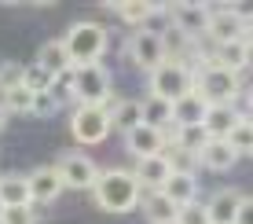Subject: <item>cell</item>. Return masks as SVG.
<instances>
[{"mask_svg": "<svg viewBox=\"0 0 253 224\" xmlns=\"http://www.w3.org/2000/svg\"><path fill=\"white\" fill-rule=\"evenodd\" d=\"M246 41H253V11H246Z\"/></svg>", "mask_w": 253, "mask_h": 224, "instance_id": "cell-36", "label": "cell"}, {"mask_svg": "<svg viewBox=\"0 0 253 224\" xmlns=\"http://www.w3.org/2000/svg\"><path fill=\"white\" fill-rule=\"evenodd\" d=\"M103 107H107V114H110V129H118V133H128V129L143 125V107H139V99H114L110 96Z\"/></svg>", "mask_w": 253, "mask_h": 224, "instance_id": "cell-14", "label": "cell"}, {"mask_svg": "<svg viewBox=\"0 0 253 224\" xmlns=\"http://www.w3.org/2000/svg\"><path fill=\"white\" fill-rule=\"evenodd\" d=\"M216 63L228 66V70L242 74L246 70V41H228V45H216Z\"/></svg>", "mask_w": 253, "mask_h": 224, "instance_id": "cell-25", "label": "cell"}, {"mask_svg": "<svg viewBox=\"0 0 253 224\" xmlns=\"http://www.w3.org/2000/svg\"><path fill=\"white\" fill-rule=\"evenodd\" d=\"M125 55L132 59V63L139 66V70H147L151 74L154 66H162L165 63V45H162V33L158 30H136L132 37H128V45H125Z\"/></svg>", "mask_w": 253, "mask_h": 224, "instance_id": "cell-8", "label": "cell"}, {"mask_svg": "<svg viewBox=\"0 0 253 224\" xmlns=\"http://www.w3.org/2000/svg\"><path fill=\"white\" fill-rule=\"evenodd\" d=\"M0 107H4L7 114H30V107H33V92H26L22 85H19V89L4 92V103H0Z\"/></svg>", "mask_w": 253, "mask_h": 224, "instance_id": "cell-30", "label": "cell"}, {"mask_svg": "<svg viewBox=\"0 0 253 224\" xmlns=\"http://www.w3.org/2000/svg\"><path fill=\"white\" fill-rule=\"evenodd\" d=\"M0 202L7 206H30V184L22 173H4L0 177Z\"/></svg>", "mask_w": 253, "mask_h": 224, "instance_id": "cell-20", "label": "cell"}, {"mask_svg": "<svg viewBox=\"0 0 253 224\" xmlns=\"http://www.w3.org/2000/svg\"><path fill=\"white\" fill-rule=\"evenodd\" d=\"M250 154H253V151H250Z\"/></svg>", "mask_w": 253, "mask_h": 224, "instance_id": "cell-42", "label": "cell"}, {"mask_svg": "<svg viewBox=\"0 0 253 224\" xmlns=\"http://www.w3.org/2000/svg\"><path fill=\"white\" fill-rule=\"evenodd\" d=\"M70 133H74V140L84 143V147L103 143L110 133H114V129H110L107 107H77L74 114H70Z\"/></svg>", "mask_w": 253, "mask_h": 224, "instance_id": "cell-6", "label": "cell"}, {"mask_svg": "<svg viewBox=\"0 0 253 224\" xmlns=\"http://www.w3.org/2000/svg\"><path fill=\"white\" fill-rule=\"evenodd\" d=\"M206 143H209V136H206L202 125H180V129H176V147H180V151L198 154Z\"/></svg>", "mask_w": 253, "mask_h": 224, "instance_id": "cell-26", "label": "cell"}, {"mask_svg": "<svg viewBox=\"0 0 253 224\" xmlns=\"http://www.w3.org/2000/svg\"><path fill=\"white\" fill-rule=\"evenodd\" d=\"M139 107H143V125L147 129H165L172 125V103H165L158 96H147L139 99Z\"/></svg>", "mask_w": 253, "mask_h": 224, "instance_id": "cell-24", "label": "cell"}, {"mask_svg": "<svg viewBox=\"0 0 253 224\" xmlns=\"http://www.w3.org/2000/svg\"><path fill=\"white\" fill-rule=\"evenodd\" d=\"M176 224H209L206 202H191V206H184V210H176Z\"/></svg>", "mask_w": 253, "mask_h": 224, "instance_id": "cell-31", "label": "cell"}, {"mask_svg": "<svg viewBox=\"0 0 253 224\" xmlns=\"http://www.w3.org/2000/svg\"><path fill=\"white\" fill-rule=\"evenodd\" d=\"M165 224H176V221H165Z\"/></svg>", "mask_w": 253, "mask_h": 224, "instance_id": "cell-41", "label": "cell"}, {"mask_svg": "<svg viewBox=\"0 0 253 224\" xmlns=\"http://www.w3.org/2000/svg\"><path fill=\"white\" fill-rule=\"evenodd\" d=\"M250 96H253V74H250ZM250 103H253V99H250Z\"/></svg>", "mask_w": 253, "mask_h": 224, "instance_id": "cell-39", "label": "cell"}, {"mask_svg": "<svg viewBox=\"0 0 253 224\" xmlns=\"http://www.w3.org/2000/svg\"><path fill=\"white\" fill-rule=\"evenodd\" d=\"M55 173H59V180H63V187H74V191H92L99 169H95L92 158H84V154H63V158L55 162Z\"/></svg>", "mask_w": 253, "mask_h": 224, "instance_id": "cell-9", "label": "cell"}, {"mask_svg": "<svg viewBox=\"0 0 253 224\" xmlns=\"http://www.w3.org/2000/svg\"><path fill=\"white\" fill-rule=\"evenodd\" d=\"M92 195H95V202H99V210H107V213H128V210H136V206H139L143 187L136 184V177L128 173V169H107V173L95 177Z\"/></svg>", "mask_w": 253, "mask_h": 224, "instance_id": "cell-1", "label": "cell"}, {"mask_svg": "<svg viewBox=\"0 0 253 224\" xmlns=\"http://www.w3.org/2000/svg\"><path fill=\"white\" fill-rule=\"evenodd\" d=\"M4 125H7V110L0 107V129H4Z\"/></svg>", "mask_w": 253, "mask_h": 224, "instance_id": "cell-38", "label": "cell"}, {"mask_svg": "<svg viewBox=\"0 0 253 224\" xmlns=\"http://www.w3.org/2000/svg\"><path fill=\"white\" fill-rule=\"evenodd\" d=\"M209 11V30L206 37L216 45H228V41H246V19L235 4H206Z\"/></svg>", "mask_w": 253, "mask_h": 224, "instance_id": "cell-7", "label": "cell"}, {"mask_svg": "<svg viewBox=\"0 0 253 224\" xmlns=\"http://www.w3.org/2000/svg\"><path fill=\"white\" fill-rule=\"evenodd\" d=\"M169 19H172V30H180L187 41L202 37V33L209 30L206 4H169Z\"/></svg>", "mask_w": 253, "mask_h": 224, "instance_id": "cell-11", "label": "cell"}, {"mask_svg": "<svg viewBox=\"0 0 253 224\" xmlns=\"http://www.w3.org/2000/svg\"><path fill=\"white\" fill-rule=\"evenodd\" d=\"M110 7L118 11V19H125L132 26H143V22H151V15H158V4H147V0H114Z\"/></svg>", "mask_w": 253, "mask_h": 224, "instance_id": "cell-23", "label": "cell"}, {"mask_svg": "<svg viewBox=\"0 0 253 224\" xmlns=\"http://www.w3.org/2000/svg\"><path fill=\"white\" fill-rule=\"evenodd\" d=\"M239 162V154L228 147V140H209L202 151H198V166L209 169V173H228V169Z\"/></svg>", "mask_w": 253, "mask_h": 224, "instance_id": "cell-18", "label": "cell"}, {"mask_svg": "<svg viewBox=\"0 0 253 224\" xmlns=\"http://www.w3.org/2000/svg\"><path fill=\"white\" fill-rule=\"evenodd\" d=\"M107 45H110V33L103 30L99 22H74V26H70V33L63 37V48H66V55H70V63H74V66L103 63Z\"/></svg>", "mask_w": 253, "mask_h": 224, "instance_id": "cell-2", "label": "cell"}, {"mask_svg": "<svg viewBox=\"0 0 253 224\" xmlns=\"http://www.w3.org/2000/svg\"><path fill=\"white\" fill-rule=\"evenodd\" d=\"M242 122H246V125L253 129V103H250V107H246V110H242Z\"/></svg>", "mask_w": 253, "mask_h": 224, "instance_id": "cell-37", "label": "cell"}, {"mask_svg": "<svg viewBox=\"0 0 253 224\" xmlns=\"http://www.w3.org/2000/svg\"><path fill=\"white\" fill-rule=\"evenodd\" d=\"M206 107H209V103L198 96V92H191V96H184L180 103H172V122H176V125H202Z\"/></svg>", "mask_w": 253, "mask_h": 224, "instance_id": "cell-21", "label": "cell"}, {"mask_svg": "<svg viewBox=\"0 0 253 224\" xmlns=\"http://www.w3.org/2000/svg\"><path fill=\"white\" fill-rule=\"evenodd\" d=\"M37 66H41V70H48L51 77H59V74H66V70H74V63H70V55H66V48H63V41H48V45L37 51Z\"/></svg>", "mask_w": 253, "mask_h": 224, "instance_id": "cell-19", "label": "cell"}, {"mask_svg": "<svg viewBox=\"0 0 253 224\" xmlns=\"http://www.w3.org/2000/svg\"><path fill=\"white\" fill-rule=\"evenodd\" d=\"M239 122H242V110H235V103H209L202 114V129L209 140H224Z\"/></svg>", "mask_w": 253, "mask_h": 224, "instance_id": "cell-12", "label": "cell"}, {"mask_svg": "<svg viewBox=\"0 0 253 224\" xmlns=\"http://www.w3.org/2000/svg\"><path fill=\"white\" fill-rule=\"evenodd\" d=\"M169 162H165V154H151V158H139L136 162V169H132V177H136V184L143 187V191H162V184L169 180Z\"/></svg>", "mask_w": 253, "mask_h": 224, "instance_id": "cell-13", "label": "cell"}, {"mask_svg": "<svg viewBox=\"0 0 253 224\" xmlns=\"http://www.w3.org/2000/svg\"><path fill=\"white\" fill-rule=\"evenodd\" d=\"M59 110V99L51 96V92H37L33 96V107H30V114H37V118H51Z\"/></svg>", "mask_w": 253, "mask_h": 224, "instance_id": "cell-34", "label": "cell"}, {"mask_svg": "<svg viewBox=\"0 0 253 224\" xmlns=\"http://www.w3.org/2000/svg\"><path fill=\"white\" fill-rule=\"evenodd\" d=\"M51 81H55V77L48 70H41V66H22V89L33 92V96H37V92H51Z\"/></svg>", "mask_w": 253, "mask_h": 224, "instance_id": "cell-27", "label": "cell"}, {"mask_svg": "<svg viewBox=\"0 0 253 224\" xmlns=\"http://www.w3.org/2000/svg\"><path fill=\"white\" fill-rule=\"evenodd\" d=\"M74 99L77 107H103L110 99V70L99 63L74 66Z\"/></svg>", "mask_w": 253, "mask_h": 224, "instance_id": "cell-5", "label": "cell"}, {"mask_svg": "<svg viewBox=\"0 0 253 224\" xmlns=\"http://www.w3.org/2000/svg\"><path fill=\"white\" fill-rule=\"evenodd\" d=\"M139 206H143V213H147V221H151V224L176 221V206H172L169 199H165L162 191H147L143 199H139Z\"/></svg>", "mask_w": 253, "mask_h": 224, "instance_id": "cell-22", "label": "cell"}, {"mask_svg": "<svg viewBox=\"0 0 253 224\" xmlns=\"http://www.w3.org/2000/svg\"><path fill=\"white\" fill-rule=\"evenodd\" d=\"M26 184H30V206L33 202L48 206V202H55L59 195L66 191L63 180H59V173H55V166H37L33 173H26Z\"/></svg>", "mask_w": 253, "mask_h": 224, "instance_id": "cell-10", "label": "cell"}, {"mask_svg": "<svg viewBox=\"0 0 253 224\" xmlns=\"http://www.w3.org/2000/svg\"><path fill=\"white\" fill-rule=\"evenodd\" d=\"M125 151L128 154H136V162L139 158H151V154H162V133L158 129H147V125H136V129H128L125 133Z\"/></svg>", "mask_w": 253, "mask_h": 224, "instance_id": "cell-15", "label": "cell"}, {"mask_svg": "<svg viewBox=\"0 0 253 224\" xmlns=\"http://www.w3.org/2000/svg\"><path fill=\"white\" fill-rule=\"evenodd\" d=\"M195 92V70L187 63H172L165 59L162 66L151 70V96H158L165 103H180L184 96Z\"/></svg>", "mask_w": 253, "mask_h": 224, "instance_id": "cell-4", "label": "cell"}, {"mask_svg": "<svg viewBox=\"0 0 253 224\" xmlns=\"http://www.w3.org/2000/svg\"><path fill=\"white\" fill-rule=\"evenodd\" d=\"M0 224H37V213H33V206H7Z\"/></svg>", "mask_w": 253, "mask_h": 224, "instance_id": "cell-32", "label": "cell"}, {"mask_svg": "<svg viewBox=\"0 0 253 224\" xmlns=\"http://www.w3.org/2000/svg\"><path fill=\"white\" fill-rule=\"evenodd\" d=\"M195 92L206 103H235V96L242 92V77L220 63H209L195 70Z\"/></svg>", "mask_w": 253, "mask_h": 224, "instance_id": "cell-3", "label": "cell"}, {"mask_svg": "<svg viewBox=\"0 0 253 224\" xmlns=\"http://www.w3.org/2000/svg\"><path fill=\"white\" fill-rule=\"evenodd\" d=\"M22 85V66L19 63H0V92H11Z\"/></svg>", "mask_w": 253, "mask_h": 224, "instance_id": "cell-33", "label": "cell"}, {"mask_svg": "<svg viewBox=\"0 0 253 224\" xmlns=\"http://www.w3.org/2000/svg\"><path fill=\"white\" fill-rule=\"evenodd\" d=\"M162 195L176 206V210H184V206L198 202V180L187 177V173H169V180L162 184Z\"/></svg>", "mask_w": 253, "mask_h": 224, "instance_id": "cell-16", "label": "cell"}, {"mask_svg": "<svg viewBox=\"0 0 253 224\" xmlns=\"http://www.w3.org/2000/svg\"><path fill=\"white\" fill-rule=\"evenodd\" d=\"M224 140H228V147L242 158V154H250V151H253V129H250L246 122H239L228 136H224Z\"/></svg>", "mask_w": 253, "mask_h": 224, "instance_id": "cell-29", "label": "cell"}, {"mask_svg": "<svg viewBox=\"0 0 253 224\" xmlns=\"http://www.w3.org/2000/svg\"><path fill=\"white\" fill-rule=\"evenodd\" d=\"M0 217H4V202H0Z\"/></svg>", "mask_w": 253, "mask_h": 224, "instance_id": "cell-40", "label": "cell"}, {"mask_svg": "<svg viewBox=\"0 0 253 224\" xmlns=\"http://www.w3.org/2000/svg\"><path fill=\"white\" fill-rule=\"evenodd\" d=\"M235 224H253V199H242L239 213H235Z\"/></svg>", "mask_w": 253, "mask_h": 224, "instance_id": "cell-35", "label": "cell"}, {"mask_svg": "<svg viewBox=\"0 0 253 224\" xmlns=\"http://www.w3.org/2000/svg\"><path fill=\"white\" fill-rule=\"evenodd\" d=\"M239 206H242V195L235 191V187H224V191H216L213 199L206 202L209 224H235V213H239Z\"/></svg>", "mask_w": 253, "mask_h": 224, "instance_id": "cell-17", "label": "cell"}, {"mask_svg": "<svg viewBox=\"0 0 253 224\" xmlns=\"http://www.w3.org/2000/svg\"><path fill=\"white\" fill-rule=\"evenodd\" d=\"M162 154H165V162H169L172 173H187V177H195V169H198V154L180 151V147H169V151H162Z\"/></svg>", "mask_w": 253, "mask_h": 224, "instance_id": "cell-28", "label": "cell"}]
</instances>
